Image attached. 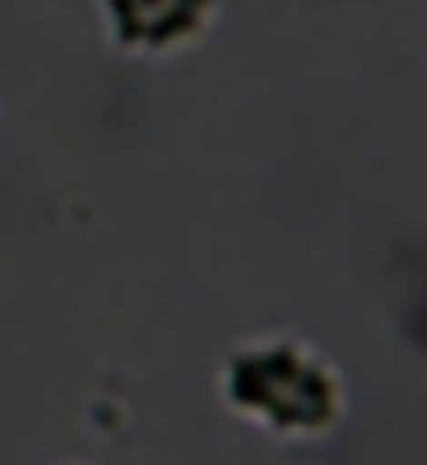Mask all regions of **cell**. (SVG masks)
Instances as JSON below:
<instances>
[{
    "instance_id": "cell-1",
    "label": "cell",
    "mask_w": 427,
    "mask_h": 465,
    "mask_svg": "<svg viewBox=\"0 0 427 465\" xmlns=\"http://www.w3.org/2000/svg\"><path fill=\"white\" fill-rule=\"evenodd\" d=\"M216 396L234 420L286 442L324 437L345 411L335 365L289 331L237 340L216 368Z\"/></svg>"
},
{
    "instance_id": "cell-2",
    "label": "cell",
    "mask_w": 427,
    "mask_h": 465,
    "mask_svg": "<svg viewBox=\"0 0 427 465\" xmlns=\"http://www.w3.org/2000/svg\"><path fill=\"white\" fill-rule=\"evenodd\" d=\"M222 0H98L108 45L132 60H168L206 39Z\"/></svg>"
},
{
    "instance_id": "cell-3",
    "label": "cell",
    "mask_w": 427,
    "mask_h": 465,
    "mask_svg": "<svg viewBox=\"0 0 427 465\" xmlns=\"http://www.w3.org/2000/svg\"><path fill=\"white\" fill-rule=\"evenodd\" d=\"M57 465H95V463H80V460H67V463H57Z\"/></svg>"
}]
</instances>
